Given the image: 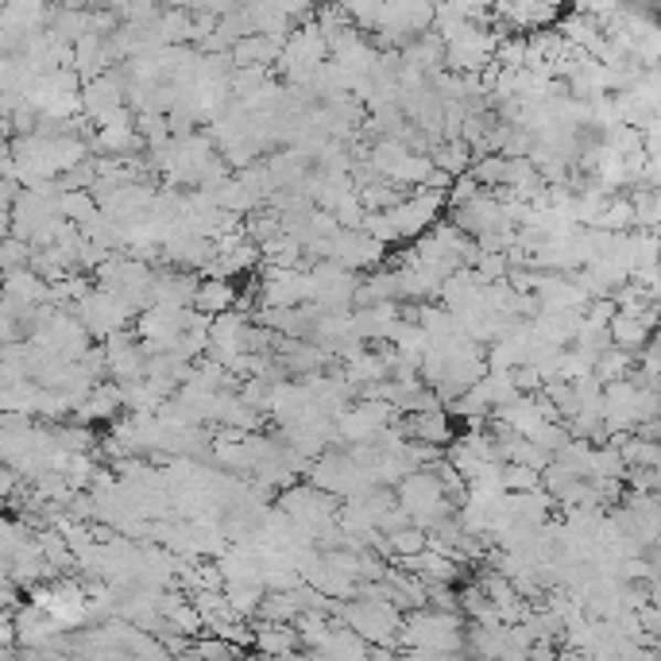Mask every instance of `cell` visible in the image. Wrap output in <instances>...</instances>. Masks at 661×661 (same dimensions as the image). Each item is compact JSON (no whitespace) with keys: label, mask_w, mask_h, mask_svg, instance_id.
<instances>
[{"label":"cell","mask_w":661,"mask_h":661,"mask_svg":"<svg viewBox=\"0 0 661 661\" xmlns=\"http://www.w3.org/2000/svg\"><path fill=\"white\" fill-rule=\"evenodd\" d=\"M653 318H658V306H650V310L642 313H615V318L607 321V337H611L615 349L638 352L653 337Z\"/></svg>","instance_id":"1"},{"label":"cell","mask_w":661,"mask_h":661,"mask_svg":"<svg viewBox=\"0 0 661 661\" xmlns=\"http://www.w3.org/2000/svg\"><path fill=\"white\" fill-rule=\"evenodd\" d=\"M233 302H236V287H233V279H221V275H205V279H198V290H194V310L198 313H225V310H233Z\"/></svg>","instance_id":"2"},{"label":"cell","mask_w":661,"mask_h":661,"mask_svg":"<svg viewBox=\"0 0 661 661\" xmlns=\"http://www.w3.org/2000/svg\"><path fill=\"white\" fill-rule=\"evenodd\" d=\"M403 422H406V437H414V441H429V445H449L452 441V426H449L445 406H437V411H418Z\"/></svg>","instance_id":"3"},{"label":"cell","mask_w":661,"mask_h":661,"mask_svg":"<svg viewBox=\"0 0 661 661\" xmlns=\"http://www.w3.org/2000/svg\"><path fill=\"white\" fill-rule=\"evenodd\" d=\"M426 530H418V526H398V530H391L387 534V542H391V553H395V561H403V557H414V553H422L426 550Z\"/></svg>","instance_id":"4"}]
</instances>
